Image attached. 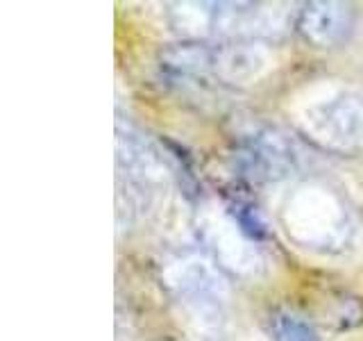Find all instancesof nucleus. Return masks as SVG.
<instances>
[{"instance_id":"f257e3e1","label":"nucleus","mask_w":363,"mask_h":341,"mask_svg":"<svg viewBox=\"0 0 363 341\" xmlns=\"http://www.w3.org/2000/svg\"><path fill=\"white\" fill-rule=\"evenodd\" d=\"M170 11L173 26L186 34H270L281 26V11L259 3H182Z\"/></svg>"},{"instance_id":"f03ea898","label":"nucleus","mask_w":363,"mask_h":341,"mask_svg":"<svg viewBox=\"0 0 363 341\" xmlns=\"http://www.w3.org/2000/svg\"><path fill=\"white\" fill-rule=\"evenodd\" d=\"M168 287L175 301L200 328H216L223 318L227 287L223 278L204 259L189 255L168 266Z\"/></svg>"},{"instance_id":"7ed1b4c3","label":"nucleus","mask_w":363,"mask_h":341,"mask_svg":"<svg viewBox=\"0 0 363 341\" xmlns=\"http://www.w3.org/2000/svg\"><path fill=\"white\" fill-rule=\"evenodd\" d=\"M300 128L329 151H363V100L347 91L315 100L300 114Z\"/></svg>"},{"instance_id":"20e7f679","label":"nucleus","mask_w":363,"mask_h":341,"mask_svg":"<svg viewBox=\"0 0 363 341\" xmlns=\"http://www.w3.org/2000/svg\"><path fill=\"white\" fill-rule=\"evenodd\" d=\"M241 170L257 182H275L289 178L298 166L293 144L277 130H259L250 134L236 153Z\"/></svg>"},{"instance_id":"39448f33","label":"nucleus","mask_w":363,"mask_h":341,"mask_svg":"<svg viewBox=\"0 0 363 341\" xmlns=\"http://www.w3.org/2000/svg\"><path fill=\"white\" fill-rule=\"evenodd\" d=\"M354 21L357 11L352 5L336 3V0H315V3L302 5L295 16V30L304 41L320 48H332L350 37L354 30Z\"/></svg>"},{"instance_id":"423d86ee","label":"nucleus","mask_w":363,"mask_h":341,"mask_svg":"<svg viewBox=\"0 0 363 341\" xmlns=\"http://www.w3.org/2000/svg\"><path fill=\"white\" fill-rule=\"evenodd\" d=\"M268 57L255 45H211L209 75L227 85H245L268 71Z\"/></svg>"},{"instance_id":"0eeeda50","label":"nucleus","mask_w":363,"mask_h":341,"mask_svg":"<svg viewBox=\"0 0 363 341\" xmlns=\"http://www.w3.org/2000/svg\"><path fill=\"white\" fill-rule=\"evenodd\" d=\"M270 332L275 341H320L315 328L300 314L281 310L270 316Z\"/></svg>"}]
</instances>
